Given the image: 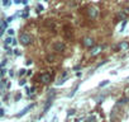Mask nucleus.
<instances>
[{"mask_svg":"<svg viewBox=\"0 0 129 122\" xmlns=\"http://www.w3.org/2000/svg\"><path fill=\"white\" fill-rule=\"evenodd\" d=\"M64 48H66V46H64V43H62L61 41L53 43V51H56V52H63Z\"/></svg>","mask_w":129,"mask_h":122,"instance_id":"nucleus-1","label":"nucleus"},{"mask_svg":"<svg viewBox=\"0 0 129 122\" xmlns=\"http://www.w3.org/2000/svg\"><path fill=\"white\" fill-rule=\"evenodd\" d=\"M19 41H20V43H22V45L27 46V45H29V43L32 42V37H30L29 34H22V36H20V38H19Z\"/></svg>","mask_w":129,"mask_h":122,"instance_id":"nucleus-2","label":"nucleus"},{"mask_svg":"<svg viewBox=\"0 0 129 122\" xmlns=\"http://www.w3.org/2000/svg\"><path fill=\"white\" fill-rule=\"evenodd\" d=\"M39 79H41V82L44 83V84L49 83V82H51V73H43V74H41V75H39Z\"/></svg>","mask_w":129,"mask_h":122,"instance_id":"nucleus-3","label":"nucleus"},{"mask_svg":"<svg viewBox=\"0 0 129 122\" xmlns=\"http://www.w3.org/2000/svg\"><path fill=\"white\" fill-rule=\"evenodd\" d=\"M63 34L66 38H71L72 37V28L70 26H64L63 27Z\"/></svg>","mask_w":129,"mask_h":122,"instance_id":"nucleus-4","label":"nucleus"},{"mask_svg":"<svg viewBox=\"0 0 129 122\" xmlns=\"http://www.w3.org/2000/svg\"><path fill=\"white\" fill-rule=\"evenodd\" d=\"M87 15L90 17V18H96L98 17V10L95 9V8H92V7H90V8H87Z\"/></svg>","mask_w":129,"mask_h":122,"instance_id":"nucleus-5","label":"nucleus"},{"mask_svg":"<svg viewBox=\"0 0 129 122\" xmlns=\"http://www.w3.org/2000/svg\"><path fill=\"white\" fill-rule=\"evenodd\" d=\"M33 106H34V104H30V106H27V107H25L24 109H22V111H20V112H19V113L17 114V117H22V116H24V114H25V113H27L28 111H30V108H32Z\"/></svg>","mask_w":129,"mask_h":122,"instance_id":"nucleus-6","label":"nucleus"},{"mask_svg":"<svg viewBox=\"0 0 129 122\" xmlns=\"http://www.w3.org/2000/svg\"><path fill=\"white\" fill-rule=\"evenodd\" d=\"M118 48H119V50H121V51H123V50H128V48H129V42H126V41H125V42L119 43V45H118Z\"/></svg>","mask_w":129,"mask_h":122,"instance_id":"nucleus-7","label":"nucleus"},{"mask_svg":"<svg viewBox=\"0 0 129 122\" xmlns=\"http://www.w3.org/2000/svg\"><path fill=\"white\" fill-rule=\"evenodd\" d=\"M101 48H103L101 46H98V47H94V48H91V55H92V56L98 55V53L101 51Z\"/></svg>","mask_w":129,"mask_h":122,"instance_id":"nucleus-8","label":"nucleus"},{"mask_svg":"<svg viewBox=\"0 0 129 122\" xmlns=\"http://www.w3.org/2000/svg\"><path fill=\"white\" fill-rule=\"evenodd\" d=\"M84 45L90 47V46L94 45V39H92V38H85V39H84Z\"/></svg>","mask_w":129,"mask_h":122,"instance_id":"nucleus-9","label":"nucleus"},{"mask_svg":"<svg viewBox=\"0 0 129 122\" xmlns=\"http://www.w3.org/2000/svg\"><path fill=\"white\" fill-rule=\"evenodd\" d=\"M46 60L48 61V63H53V61L56 60V56H54V55H48V56L46 57Z\"/></svg>","mask_w":129,"mask_h":122,"instance_id":"nucleus-10","label":"nucleus"},{"mask_svg":"<svg viewBox=\"0 0 129 122\" xmlns=\"http://www.w3.org/2000/svg\"><path fill=\"white\" fill-rule=\"evenodd\" d=\"M44 26H47V27H54V23L53 22H46Z\"/></svg>","mask_w":129,"mask_h":122,"instance_id":"nucleus-11","label":"nucleus"},{"mask_svg":"<svg viewBox=\"0 0 129 122\" xmlns=\"http://www.w3.org/2000/svg\"><path fill=\"white\" fill-rule=\"evenodd\" d=\"M12 42H13V39H12V38H10V37H8V38H7V39H5V45H7V46H8V45H9V43H12Z\"/></svg>","mask_w":129,"mask_h":122,"instance_id":"nucleus-12","label":"nucleus"},{"mask_svg":"<svg viewBox=\"0 0 129 122\" xmlns=\"http://www.w3.org/2000/svg\"><path fill=\"white\" fill-rule=\"evenodd\" d=\"M109 84V80H104L103 83H100V87H105V85H108Z\"/></svg>","mask_w":129,"mask_h":122,"instance_id":"nucleus-13","label":"nucleus"},{"mask_svg":"<svg viewBox=\"0 0 129 122\" xmlns=\"http://www.w3.org/2000/svg\"><path fill=\"white\" fill-rule=\"evenodd\" d=\"M42 10H43V7H42V5H38V7H37V13H39V12H42Z\"/></svg>","mask_w":129,"mask_h":122,"instance_id":"nucleus-14","label":"nucleus"},{"mask_svg":"<svg viewBox=\"0 0 129 122\" xmlns=\"http://www.w3.org/2000/svg\"><path fill=\"white\" fill-rule=\"evenodd\" d=\"M25 71H27V70H25V69H22V70H20V71H19V75H20V76H23V75H24V74H25Z\"/></svg>","mask_w":129,"mask_h":122,"instance_id":"nucleus-15","label":"nucleus"},{"mask_svg":"<svg viewBox=\"0 0 129 122\" xmlns=\"http://www.w3.org/2000/svg\"><path fill=\"white\" fill-rule=\"evenodd\" d=\"M8 33H9L10 36H13V34H14V29H8Z\"/></svg>","mask_w":129,"mask_h":122,"instance_id":"nucleus-16","label":"nucleus"},{"mask_svg":"<svg viewBox=\"0 0 129 122\" xmlns=\"http://www.w3.org/2000/svg\"><path fill=\"white\" fill-rule=\"evenodd\" d=\"M72 114H75V111L74 109H70L69 111V116H72Z\"/></svg>","mask_w":129,"mask_h":122,"instance_id":"nucleus-17","label":"nucleus"},{"mask_svg":"<svg viewBox=\"0 0 129 122\" xmlns=\"http://www.w3.org/2000/svg\"><path fill=\"white\" fill-rule=\"evenodd\" d=\"M24 84H25V80H20L19 82V85H24Z\"/></svg>","mask_w":129,"mask_h":122,"instance_id":"nucleus-18","label":"nucleus"},{"mask_svg":"<svg viewBox=\"0 0 129 122\" xmlns=\"http://www.w3.org/2000/svg\"><path fill=\"white\" fill-rule=\"evenodd\" d=\"M3 116H4V111L0 109V117H3Z\"/></svg>","mask_w":129,"mask_h":122,"instance_id":"nucleus-19","label":"nucleus"},{"mask_svg":"<svg viewBox=\"0 0 129 122\" xmlns=\"http://www.w3.org/2000/svg\"><path fill=\"white\" fill-rule=\"evenodd\" d=\"M25 64H27V65H32V60H28V61H27Z\"/></svg>","mask_w":129,"mask_h":122,"instance_id":"nucleus-20","label":"nucleus"},{"mask_svg":"<svg viewBox=\"0 0 129 122\" xmlns=\"http://www.w3.org/2000/svg\"><path fill=\"white\" fill-rule=\"evenodd\" d=\"M22 3H23V4H24V5H25V4H27V3H28V0H22Z\"/></svg>","mask_w":129,"mask_h":122,"instance_id":"nucleus-21","label":"nucleus"},{"mask_svg":"<svg viewBox=\"0 0 129 122\" xmlns=\"http://www.w3.org/2000/svg\"><path fill=\"white\" fill-rule=\"evenodd\" d=\"M3 4H4V5H7V4H8V0H4V2H3Z\"/></svg>","mask_w":129,"mask_h":122,"instance_id":"nucleus-22","label":"nucleus"},{"mask_svg":"<svg viewBox=\"0 0 129 122\" xmlns=\"http://www.w3.org/2000/svg\"><path fill=\"white\" fill-rule=\"evenodd\" d=\"M0 36H3V29H0Z\"/></svg>","mask_w":129,"mask_h":122,"instance_id":"nucleus-23","label":"nucleus"}]
</instances>
